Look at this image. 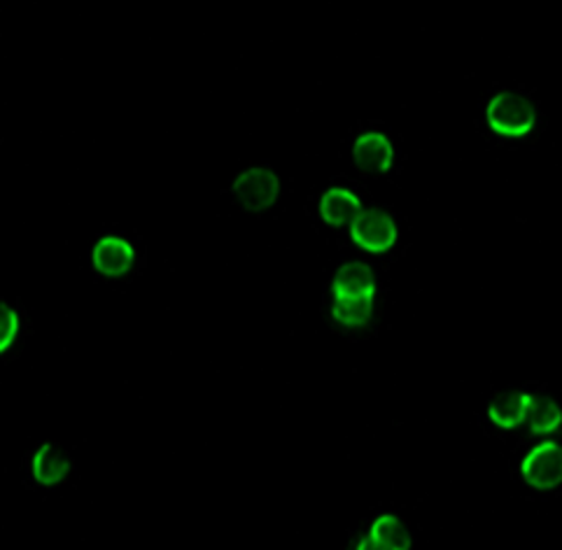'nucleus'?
Wrapping results in <instances>:
<instances>
[{"label":"nucleus","mask_w":562,"mask_h":550,"mask_svg":"<svg viewBox=\"0 0 562 550\" xmlns=\"http://www.w3.org/2000/svg\"><path fill=\"white\" fill-rule=\"evenodd\" d=\"M350 240L367 255H385L400 240V226L395 217L383 211H362L350 224Z\"/></svg>","instance_id":"nucleus-3"},{"label":"nucleus","mask_w":562,"mask_h":550,"mask_svg":"<svg viewBox=\"0 0 562 550\" xmlns=\"http://www.w3.org/2000/svg\"><path fill=\"white\" fill-rule=\"evenodd\" d=\"M278 197L280 180L271 168H250L236 180V199L240 201V205H246L248 211H269L278 201Z\"/></svg>","instance_id":"nucleus-5"},{"label":"nucleus","mask_w":562,"mask_h":550,"mask_svg":"<svg viewBox=\"0 0 562 550\" xmlns=\"http://www.w3.org/2000/svg\"><path fill=\"white\" fill-rule=\"evenodd\" d=\"M19 336V315L8 303H0V355H5Z\"/></svg>","instance_id":"nucleus-14"},{"label":"nucleus","mask_w":562,"mask_h":550,"mask_svg":"<svg viewBox=\"0 0 562 550\" xmlns=\"http://www.w3.org/2000/svg\"><path fill=\"white\" fill-rule=\"evenodd\" d=\"M68 471H70V460L61 448L43 446L41 450H35L31 460V476L35 479V483H41L45 487L59 485L68 476Z\"/></svg>","instance_id":"nucleus-12"},{"label":"nucleus","mask_w":562,"mask_h":550,"mask_svg":"<svg viewBox=\"0 0 562 550\" xmlns=\"http://www.w3.org/2000/svg\"><path fill=\"white\" fill-rule=\"evenodd\" d=\"M520 479L528 487L551 492L562 485V444L551 436L537 441L520 460Z\"/></svg>","instance_id":"nucleus-2"},{"label":"nucleus","mask_w":562,"mask_h":550,"mask_svg":"<svg viewBox=\"0 0 562 550\" xmlns=\"http://www.w3.org/2000/svg\"><path fill=\"white\" fill-rule=\"evenodd\" d=\"M352 164L367 176H383L395 166V145L383 131H364L352 143Z\"/></svg>","instance_id":"nucleus-4"},{"label":"nucleus","mask_w":562,"mask_h":550,"mask_svg":"<svg viewBox=\"0 0 562 550\" xmlns=\"http://www.w3.org/2000/svg\"><path fill=\"white\" fill-rule=\"evenodd\" d=\"M411 535L406 525L402 523L400 516L395 514H381L376 520L371 523L369 532L364 535V539L358 543L360 550H402V548H411Z\"/></svg>","instance_id":"nucleus-10"},{"label":"nucleus","mask_w":562,"mask_h":550,"mask_svg":"<svg viewBox=\"0 0 562 550\" xmlns=\"http://www.w3.org/2000/svg\"><path fill=\"white\" fill-rule=\"evenodd\" d=\"M376 273L364 261H346L331 280V296H376Z\"/></svg>","instance_id":"nucleus-9"},{"label":"nucleus","mask_w":562,"mask_h":550,"mask_svg":"<svg viewBox=\"0 0 562 550\" xmlns=\"http://www.w3.org/2000/svg\"><path fill=\"white\" fill-rule=\"evenodd\" d=\"M528 429L530 434L547 439L562 429V406L547 394H532V406L528 413Z\"/></svg>","instance_id":"nucleus-13"},{"label":"nucleus","mask_w":562,"mask_h":550,"mask_svg":"<svg viewBox=\"0 0 562 550\" xmlns=\"http://www.w3.org/2000/svg\"><path fill=\"white\" fill-rule=\"evenodd\" d=\"M483 117L495 136L504 141H520L528 138L537 128L539 112L526 93L497 91L485 105Z\"/></svg>","instance_id":"nucleus-1"},{"label":"nucleus","mask_w":562,"mask_h":550,"mask_svg":"<svg viewBox=\"0 0 562 550\" xmlns=\"http://www.w3.org/2000/svg\"><path fill=\"white\" fill-rule=\"evenodd\" d=\"M91 263L105 278H122L136 267V250L122 236H103L93 245Z\"/></svg>","instance_id":"nucleus-6"},{"label":"nucleus","mask_w":562,"mask_h":550,"mask_svg":"<svg viewBox=\"0 0 562 550\" xmlns=\"http://www.w3.org/2000/svg\"><path fill=\"white\" fill-rule=\"evenodd\" d=\"M532 406V394L522 390H509L497 394L488 404V420L502 431H516L526 427Z\"/></svg>","instance_id":"nucleus-8"},{"label":"nucleus","mask_w":562,"mask_h":550,"mask_svg":"<svg viewBox=\"0 0 562 550\" xmlns=\"http://www.w3.org/2000/svg\"><path fill=\"white\" fill-rule=\"evenodd\" d=\"M364 211L362 199L358 192H352L348 187H331L321 197V203H317V213H321V220L331 226V229H344V226H350L355 220L360 217Z\"/></svg>","instance_id":"nucleus-7"},{"label":"nucleus","mask_w":562,"mask_h":550,"mask_svg":"<svg viewBox=\"0 0 562 550\" xmlns=\"http://www.w3.org/2000/svg\"><path fill=\"white\" fill-rule=\"evenodd\" d=\"M376 315V296H331V317L346 329H364Z\"/></svg>","instance_id":"nucleus-11"}]
</instances>
